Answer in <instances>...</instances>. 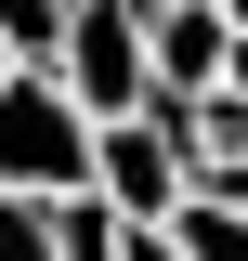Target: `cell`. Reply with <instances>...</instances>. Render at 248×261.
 Segmentation results:
<instances>
[{
	"label": "cell",
	"instance_id": "9c48e42d",
	"mask_svg": "<svg viewBox=\"0 0 248 261\" xmlns=\"http://www.w3.org/2000/svg\"><path fill=\"white\" fill-rule=\"evenodd\" d=\"M118 261H183V235H170V222H131V235H118Z\"/></svg>",
	"mask_w": 248,
	"mask_h": 261
},
{
	"label": "cell",
	"instance_id": "52a82bcc",
	"mask_svg": "<svg viewBox=\"0 0 248 261\" xmlns=\"http://www.w3.org/2000/svg\"><path fill=\"white\" fill-rule=\"evenodd\" d=\"M170 235H183V261H248V209H209V196H183Z\"/></svg>",
	"mask_w": 248,
	"mask_h": 261
},
{
	"label": "cell",
	"instance_id": "3957f363",
	"mask_svg": "<svg viewBox=\"0 0 248 261\" xmlns=\"http://www.w3.org/2000/svg\"><path fill=\"white\" fill-rule=\"evenodd\" d=\"M92 196L118 222H170L183 209V105H144V118L92 130Z\"/></svg>",
	"mask_w": 248,
	"mask_h": 261
},
{
	"label": "cell",
	"instance_id": "8992f818",
	"mask_svg": "<svg viewBox=\"0 0 248 261\" xmlns=\"http://www.w3.org/2000/svg\"><path fill=\"white\" fill-rule=\"evenodd\" d=\"M65 13H79V0H0V53L13 65H53L65 53Z\"/></svg>",
	"mask_w": 248,
	"mask_h": 261
},
{
	"label": "cell",
	"instance_id": "5b68a950",
	"mask_svg": "<svg viewBox=\"0 0 248 261\" xmlns=\"http://www.w3.org/2000/svg\"><path fill=\"white\" fill-rule=\"evenodd\" d=\"M118 209H105V196H53V261H118Z\"/></svg>",
	"mask_w": 248,
	"mask_h": 261
},
{
	"label": "cell",
	"instance_id": "8fae6325",
	"mask_svg": "<svg viewBox=\"0 0 248 261\" xmlns=\"http://www.w3.org/2000/svg\"><path fill=\"white\" fill-rule=\"evenodd\" d=\"M0 79H13V53H0Z\"/></svg>",
	"mask_w": 248,
	"mask_h": 261
},
{
	"label": "cell",
	"instance_id": "7a4b0ae2",
	"mask_svg": "<svg viewBox=\"0 0 248 261\" xmlns=\"http://www.w3.org/2000/svg\"><path fill=\"white\" fill-rule=\"evenodd\" d=\"M144 13L157 0H79V13H65V53H53V79L65 92H79V118H144L157 105V79H144Z\"/></svg>",
	"mask_w": 248,
	"mask_h": 261
},
{
	"label": "cell",
	"instance_id": "6da1fadb",
	"mask_svg": "<svg viewBox=\"0 0 248 261\" xmlns=\"http://www.w3.org/2000/svg\"><path fill=\"white\" fill-rule=\"evenodd\" d=\"M0 196H92V118L53 65H13L0 79Z\"/></svg>",
	"mask_w": 248,
	"mask_h": 261
},
{
	"label": "cell",
	"instance_id": "ba28073f",
	"mask_svg": "<svg viewBox=\"0 0 248 261\" xmlns=\"http://www.w3.org/2000/svg\"><path fill=\"white\" fill-rule=\"evenodd\" d=\"M0 261H53V209L39 196H0Z\"/></svg>",
	"mask_w": 248,
	"mask_h": 261
},
{
	"label": "cell",
	"instance_id": "30bf717a",
	"mask_svg": "<svg viewBox=\"0 0 248 261\" xmlns=\"http://www.w3.org/2000/svg\"><path fill=\"white\" fill-rule=\"evenodd\" d=\"M222 27H235V39H248V0H222Z\"/></svg>",
	"mask_w": 248,
	"mask_h": 261
},
{
	"label": "cell",
	"instance_id": "277c9868",
	"mask_svg": "<svg viewBox=\"0 0 248 261\" xmlns=\"http://www.w3.org/2000/svg\"><path fill=\"white\" fill-rule=\"evenodd\" d=\"M222 65H235V27H222V0H157V13H144V79H157V105L222 92Z\"/></svg>",
	"mask_w": 248,
	"mask_h": 261
}]
</instances>
